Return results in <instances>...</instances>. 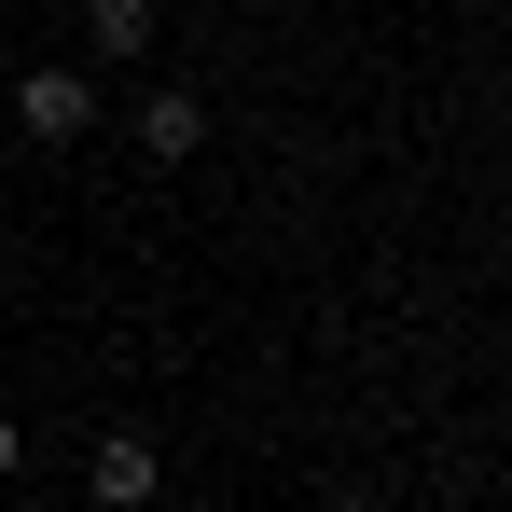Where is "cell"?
<instances>
[{"label": "cell", "instance_id": "cell-2", "mask_svg": "<svg viewBox=\"0 0 512 512\" xmlns=\"http://www.w3.org/2000/svg\"><path fill=\"white\" fill-rule=\"evenodd\" d=\"M14 125H28V139H84V125H97V84L70 70V56H42V70L14 84Z\"/></svg>", "mask_w": 512, "mask_h": 512}, {"label": "cell", "instance_id": "cell-3", "mask_svg": "<svg viewBox=\"0 0 512 512\" xmlns=\"http://www.w3.org/2000/svg\"><path fill=\"white\" fill-rule=\"evenodd\" d=\"M139 153H153V167L208 153V97H194V84H153V97H139Z\"/></svg>", "mask_w": 512, "mask_h": 512}, {"label": "cell", "instance_id": "cell-4", "mask_svg": "<svg viewBox=\"0 0 512 512\" xmlns=\"http://www.w3.org/2000/svg\"><path fill=\"white\" fill-rule=\"evenodd\" d=\"M153 28H167L153 0H84V56H97V70H139V56H153Z\"/></svg>", "mask_w": 512, "mask_h": 512}, {"label": "cell", "instance_id": "cell-5", "mask_svg": "<svg viewBox=\"0 0 512 512\" xmlns=\"http://www.w3.org/2000/svg\"><path fill=\"white\" fill-rule=\"evenodd\" d=\"M14 457H28V443H14V416H0V485H14Z\"/></svg>", "mask_w": 512, "mask_h": 512}, {"label": "cell", "instance_id": "cell-6", "mask_svg": "<svg viewBox=\"0 0 512 512\" xmlns=\"http://www.w3.org/2000/svg\"><path fill=\"white\" fill-rule=\"evenodd\" d=\"M319 512H374V499H360V485H333V499H319Z\"/></svg>", "mask_w": 512, "mask_h": 512}, {"label": "cell", "instance_id": "cell-1", "mask_svg": "<svg viewBox=\"0 0 512 512\" xmlns=\"http://www.w3.org/2000/svg\"><path fill=\"white\" fill-rule=\"evenodd\" d=\"M84 499H97V512H153V499H167L153 429H111V443H97V457H84Z\"/></svg>", "mask_w": 512, "mask_h": 512}]
</instances>
